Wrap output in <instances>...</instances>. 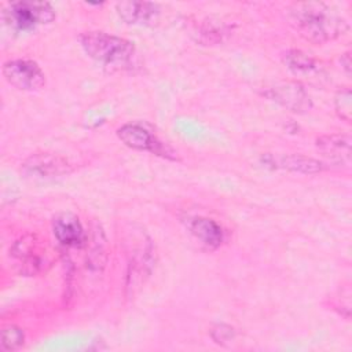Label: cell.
I'll use <instances>...</instances> for the list:
<instances>
[{"mask_svg": "<svg viewBox=\"0 0 352 352\" xmlns=\"http://www.w3.org/2000/svg\"><path fill=\"white\" fill-rule=\"evenodd\" d=\"M287 21L304 40L324 44L345 34L346 19L340 16L323 1H298L287 8Z\"/></svg>", "mask_w": 352, "mask_h": 352, "instance_id": "obj_1", "label": "cell"}, {"mask_svg": "<svg viewBox=\"0 0 352 352\" xmlns=\"http://www.w3.org/2000/svg\"><path fill=\"white\" fill-rule=\"evenodd\" d=\"M84 52L110 72L132 70L138 66V51L132 41L100 30L84 32L78 36Z\"/></svg>", "mask_w": 352, "mask_h": 352, "instance_id": "obj_2", "label": "cell"}, {"mask_svg": "<svg viewBox=\"0 0 352 352\" xmlns=\"http://www.w3.org/2000/svg\"><path fill=\"white\" fill-rule=\"evenodd\" d=\"M4 22L16 32L33 30L55 19V11L47 1L21 0L8 3L3 11Z\"/></svg>", "mask_w": 352, "mask_h": 352, "instance_id": "obj_3", "label": "cell"}, {"mask_svg": "<svg viewBox=\"0 0 352 352\" xmlns=\"http://www.w3.org/2000/svg\"><path fill=\"white\" fill-rule=\"evenodd\" d=\"M263 95L276 102L286 110L297 114H304L311 110L312 100L305 88L298 81L282 80L275 81L264 88Z\"/></svg>", "mask_w": 352, "mask_h": 352, "instance_id": "obj_4", "label": "cell"}, {"mask_svg": "<svg viewBox=\"0 0 352 352\" xmlns=\"http://www.w3.org/2000/svg\"><path fill=\"white\" fill-rule=\"evenodd\" d=\"M1 73L8 84L21 91H40L45 85L44 72L30 59L7 60Z\"/></svg>", "mask_w": 352, "mask_h": 352, "instance_id": "obj_5", "label": "cell"}, {"mask_svg": "<svg viewBox=\"0 0 352 352\" xmlns=\"http://www.w3.org/2000/svg\"><path fill=\"white\" fill-rule=\"evenodd\" d=\"M118 139L129 148L148 151L161 157L175 158L173 153L150 129L138 122L124 124L117 129Z\"/></svg>", "mask_w": 352, "mask_h": 352, "instance_id": "obj_6", "label": "cell"}, {"mask_svg": "<svg viewBox=\"0 0 352 352\" xmlns=\"http://www.w3.org/2000/svg\"><path fill=\"white\" fill-rule=\"evenodd\" d=\"M25 175L38 179L58 177L72 172V165L66 158L52 153H36L28 157L22 164Z\"/></svg>", "mask_w": 352, "mask_h": 352, "instance_id": "obj_7", "label": "cell"}, {"mask_svg": "<svg viewBox=\"0 0 352 352\" xmlns=\"http://www.w3.org/2000/svg\"><path fill=\"white\" fill-rule=\"evenodd\" d=\"M116 10L125 23L139 26L155 25L161 14L160 6L151 1H120L116 4Z\"/></svg>", "mask_w": 352, "mask_h": 352, "instance_id": "obj_8", "label": "cell"}, {"mask_svg": "<svg viewBox=\"0 0 352 352\" xmlns=\"http://www.w3.org/2000/svg\"><path fill=\"white\" fill-rule=\"evenodd\" d=\"M351 136L345 133H330L316 139V147L331 164L349 168L351 165Z\"/></svg>", "mask_w": 352, "mask_h": 352, "instance_id": "obj_9", "label": "cell"}, {"mask_svg": "<svg viewBox=\"0 0 352 352\" xmlns=\"http://www.w3.org/2000/svg\"><path fill=\"white\" fill-rule=\"evenodd\" d=\"M52 232L56 241L66 248H80L85 241L84 228L73 213H60L52 221Z\"/></svg>", "mask_w": 352, "mask_h": 352, "instance_id": "obj_10", "label": "cell"}, {"mask_svg": "<svg viewBox=\"0 0 352 352\" xmlns=\"http://www.w3.org/2000/svg\"><path fill=\"white\" fill-rule=\"evenodd\" d=\"M37 239L34 235L21 236L11 248V254L21 263V271L33 275L43 267V258L37 253Z\"/></svg>", "mask_w": 352, "mask_h": 352, "instance_id": "obj_11", "label": "cell"}, {"mask_svg": "<svg viewBox=\"0 0 352 352\" xmlns=\"http://www.w3.org/2000/svg\"><path fill=\"white\" fill-rule=\"evenodd\" d=\"M188 230L202 245L209 249H216L224 239V232L220 224L208 217H194L188 221Z\"/></svg>", "mask_w": 352, "mask_h": 352, "instance_id": "obj_12", "label": "cell"}, {"mask_svg": "<svg viewBox=\"0 0 352 352\" xmlns=\"http://www.w3.org/2000/svg\"><path fill=\"white\" fill-rule=\"evenodd\" d=\"M283 63L296 76L312 77L322 73L320 63L301 50H289L283 55Z\"/></svg>", "mask_w": 352, "mask_h": 352, "instance_id": "obj_13", "label": "cell"}, {"mask_svg": "<svg viewBox=\"0 0 352 352\" xmlns=\"http://www.w3.org/2000/svg\"><path fill=\"white\" fill-rule=\"evenodd\" d=\"M278 168H283L292 172H300V173H319L324 169L323 164L318 160L304 157V155H283L278 160H274V162Z\"/></svg>", "mask_w": 352, "mask_h": 352, "instance_id": "obj_14", "label": "cell"}, {"mask_svg": "<svg viewBox=\"0 0 352 352\" xmlns=\"http://www.w3.org/2000/svg\"><path fill=\"white\" fill-rule=\"evenodd\" d=\"M104 236L103 232L99 227H96L94 230V235H92V248L88 253V267L91 270H99L100 267L104 265L106 263V250H104Z\"/></svg>", "mask_w": 352, "mask_h": 352, "instance_id": "obj_15", "label": "cell"}, {"mask_svg": "<svg viewBox=\"0 0 352 352\" xmlns=\"http://www.w3.org/2000/svg\"><path fill=\"white\" fill-rule=\"evenodd\" d=\"M25 342V333L16 324H6L1 329V349L7 352L18 351Z\"/></svg>", "mask_w": 352, "mask_h": 352, "instance_id": "obj_16", "label": "cell"}, {"mask_svg": "<svg viewBox=\"0 0 352 352\" xmlns=\"http://www.w3.org/2000/svg\"><path fill=\"white\" fill-rule=\"evenodd\" d=\"M227 26L224 23H216V21H205L198 30V40L206 44H214L223 40L227 34Z\"/></svg>", "mask_w": 352, "mask_h": 352, "instance_id": "obj_17", "label": "cell"}, {"mask_svg": "<svg viewBox=\"0 0 352 352\" xmlns=\"http://www.w3.org/2000/svg\"><path fill=\"white\" fill-rule=\"evenodd\" d=\"M334 109L337 116L345 121L351 122L352 120V92L349 87L340 88L334 95Z\"/></svg>", "mask_w": 352, "mask_h": 352, "instance_id": "obj_18", "label": "cell"}, {"mask_svg": "<svg viewBox=\"0 0 352 352\" xmlns=\"http://www.w3.org/2000/svg\"><path fill=\"white\" fill-rule=\"evenodd\" d=\"M235 336V331L232 327L227 326V324H216L213 329H212V338L217 342V344H226V342H230Z\"/></svg>", "mask_w": 352, "mask_h": 352, "instance_id": "obj_19", "label": "cell"}, {"mask_svg": "<svg viewBox=\"0 0 352 352\" xmlns=\"http://www.w3.org/2000/svg\"><path fill=\"white\" fill-rule=\"evenodd\" d=\"M340 63H341V67L342 70L345 72L346 76H351V69H352V62H351V52L346 51L345 54L341 55L340 58Z\"/></svg>", "mask_w": 352, "mask_h": 352, "instance_id": "obj_20", "label": "cell"}]
</instances>
